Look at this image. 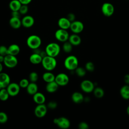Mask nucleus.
Segmentation results:
<instances>
[{"mask_svg":"<svg viewBox=\"0 0 129 129\" xmlns=\"http://www.w3.org/2000/svg\"><path fill=\"white\" fill-rule=\"evenodd\" d=\"M67 18L71 22H72L75 20V15L73 13H69L67 15Z\"/></svg>","mask_w":129,"mask_h":129,"instance_id":"obj_40","label":"nucleus"},{"mask_svg":"<svg viewBox=\"0 0 129 129\" xmlns=\"http://www.w3.org/2000/svg\"><path fill=\"white\" fill-rule=\"evenodd\" d=\"M20 13L21 15H26L28 12V7L27 5H22L19 10Z\"/></svg>","mask_w":129,"mask_h":129,"instance_id":"obj_33","label":"nucleus"},{"mask_svg":"<svg viewBox=\"0 0 129 129\" xmlns=\"http://www.w3.org/2000/svg\"><path fill=\"white\" fill-rule=\"evenodd\" d=\"M22 4L19 0H12L9 3V7L12 11H19Z\"/></svg>","mask_w":129,"mask_h":129,"instance_id":"obj_24","label":"nucleus"},{"mask_svg":"<svg viewBox=\"0 0 129 129\" xmlns=\"http://www.w3.org/2000/svg\"><path fill=\"white\" fill-rule=\"evenodd\" d=\"M3 65L2 64L1 62H0V73H1L3 71Z\"/></svg>","mask_w":129,"mask_h":129,"instance_id":"obj_45","label":"nucleus"},{"mask_svg":"<svg viewBox=\"0 0 129 129\" xmlns=\"http://www.w3.org/2000/svg\"><path fill=\"white\" fill-rule=\"evenodd\" d=\"M21 15V14L20 13L19 11H12V17L20 18Z\"/></svg>","mask_w":129,"mask_h":129,"instance_id":"obj_41","label":"nucleus"},{"mask_svg":"<svg viewBox=\"0 0 129 129\" xmlns=\"http://www.w3.org/2000/svg\"><path fill=\"white\" fill-rule=\"evenodd\" d=\"M94 94L96 98H101L104 95V92L103 89L100 87H97L94 89Z\"/></svg>","mask_w":129,"mask_h":129,"instance_id":"obj_29","label":"nucleus"},{"mask_svg":"<svg viewBox=\"0 0 129 129\" xmlns=\"http://www.w3.org/2000/svg\"><path fill=\"white\" fill-rule=\"evenodd\" d=\"M20 86L19 84L16 83H10V84L6 88L10 96H15L17 95L20 90Z\"/></svg>","mask_w":129,"mask_h":129,"instance_id":"obj_10","label":"nucleus"},{"mask_svg":"<svg viewBox=\"0 0 129 129\" xmlns=\"http://www.w3.org/2000/svg\"><path fill=\"white\" fill-rule=\"evenodd\" d=\"M78 60L75 55H69L64 61V67L68 70L74 71L78 67Z\"/></svg>","mask_w":129,"mask_h":129,"instance_id":"obj_4","label":"nucleus"},{"mask_svg":"<svg viewBox=\"0 0 129 129\" xmlns=\"http://www.w3.org/2000/svg\"><path fill=\"white\" fill-rule=\"evenodd\" d=\"M58 85L56 83V82L54 81L51 82L47 83L45 89L48 92V93H54L55 91H57L58 88Z\"/></svg>","mask_w":129,"mask_h":129,"instance_id":"obj_21","label":"nucleus"},{"mask_svg":"<svg viewBox=\"0 0 129 129\" xmlns=\"http://www.w3.org/2000/svg\"><path fill=\"white\" fill-rule=\"evenodd\" d=\"M54 81L59 86H64L68 84L69 82V78L67 74L61 73L55 76Z\"/></svg>","mask_w":129,"mask_h":129,"instance_id":"obj_9","label":"nucleus"},{"mask_svg":"<svg viewBox=\"0 0 129 129\" xmlns=\"http://www.w3.org/2000/svg\"><path fill=\"white\" fill-rule=\"evenodd\" d=\"M29 84V81L26 79H22L19 82V85L20 87L23 88H26Z\"/></svg>","mask_w":129,"mask_h":129,"instance_id":"obj_35","label":"nucleus"},{"mask_svg":"<svg viewBox=\"0 0 129 129\" xmlns=\"http://www.w3.org/2000/svg\"><path fill=\"white\" fill-rule=\"evenodd\" d=\"M72 100L75 103H80L84 100V98L82 93L75 92L72 95Z\"/></svg>","mask_w":129,"mask_h":129,"instance_id":"obj_23","label":"nucleus"},{"mask_svg":"<svg viewBox=\"0 0 129 129\" xmlns=\"http://www.w3.org/2000/svg\"><path fill=\"white\" fill-rule=\"evenodd\" d=\"M26 43L27 46L30 48L35 50L39 48L41 45V39L38 35H31L27 38Z\"/></svg>","mask_w":129,"mask_h":129,"instance_id":"obj_3","label":"nucleus"},{"mask_svg":"<svg viewBox=\"0 0 129 129\" xmlns=\"http://www.w3.org/2000/svg\"><path fill=\"white\" fill-rule=\"evenodd\" d=\"M53 122L59 128L61 129H67L70 125V120L65 117H60L54 119Z\"/></svg>","mask_w":129,"mask_h":129,"instance_id":"obj_6","label":"nucleus"},{"mask_svg":"<svg viewBox=\"0 0 129 129\" xmlns=\"http://www.w3.org/2000/svg\"><path fill=\"white\" fill-rule=\"evenodd\" d=\"M43 57L38 53L35 52L32 54L29 57L30 61L34 64L41 63Z\"/></svg>","mask_w":129,"mask_h":129,"instance_id":"obj_20","label":"nucleus"},{"mask_svg":"<svg viewBox=\"0 0 129 129\" xmlns=\"http://www.w3.org/2000/svg\"><path fill=\"white\" fill-rule=\"evenodd\" d=\"M95 66L93 62L89 61L86 63L85 64V69L89 72H93L94 70Z\"/></svg>","mask_w":129,"mask_h":129,"instance_id":"obj_34","label":"nucleus"},{"mask_svg":"<svg viewBox=\"0 0 129 129\" xmlns=\"http://www.w3.org/2000/svg\"><path fill=\"white\" fill-rule=\"evenodd\" d=\"M124 81L126 84H129V74L125 75L124 78Z\"/></svg>","mask_w":129,"mask_h":129,"instance_id":"obj_43","label":"nucleus"},{"mask_svg":"<svg viewBox=\"0 0 129 129\" xmlns=\"http://www.w3.org/2000/svg\"><path fill=\"white\" fill-rule=\"evenodd\" d=\"M102 14L106 17L112 16L114 12V8L112 4L110 3H104L101 6Z\"/></svg>","mask_w":129,"mask_h":129,"instance_id":"obj_8","label":"nucleus"},{"mask_svg":"<svg viewBox=\"0 0 129 129\" xmlns=\"http://www.w3.org/2000/svg\"><path fill=\"white\" fill-rule=\"evenodd\" d=\"M9 24L14 29H19L22 26L21 20L19 18L12 17L9 20Z\"/></svg>","mask_w":129,"mask_h":129,"instance_id":"obj_16","label":"nucleus"},{"mask_svg":"<svg viewBox=\"0 0 129 129\" xmlns=\"http://www.w3.org/2000/svg\"><path fill=\"white\" fill-rule=\"evenodd\" d=\"M60 51L59 45L55 42H51L47 45L45 47V51L47 55L55 57L57 56Z\"/></svg>","mask_w":129,"mask_h":129,"instance_id":"obj_2","label":"nucleus"},{"mask_svg":"<svg viewBox=\"0 0 129 129\" xmlns=\"http://www.w3.org/2000/svg\"><path fill=\"white\" fill-rule=\"evenodd\" d=\"M126 112H127V114L129 115V106L127 107V109H126Z\"/></svg>","mask_w":129,"mask_h":129,"instance_id":"obj_46","label":"nucleus"},{"mask_svg":"<svg viewBox=\"0 0 129 129\" xmlns=\"http://www.w3.org/2000/svg\"><path fill=\"white\" fill-rule=\"evenodd\" d=\"M18 62V60L16 56L11 54H7L5 56L4 63L7 67L13 68L17 65Z\"/></svg>","mask_w":129,"mask_h":129,"instance_id":"obj_7","label":"nucleus"},{"mask_svg":"<svg viewBox=\"0 0 129 129\" xmlns=\"http://www.w3.org/2000/svg\"><path fill=\"white\" fill-rule=\"evenodd\" d=\"M54 36L57 40L64 42L68 40L70 35L67 30L59 28L55 31Z\"/></svg>","mask_w":129,"mask_h":129,"instance_id":"obj_5","label":"nucleus"},{"mask_svg":"<svg viewBox=\"0 0 129 129\" xmlns=\"http://www.w3.org/2000/svg\"><path fill=\"white\" fill-rule=\"evenodd\" d=\"M8 54V47L5 45L0 46V55L6 56Z\"/></svg>","mask_w":129,"mask_h":129,"instance_id":"obj_36","label":"nucleus"},{"mask_svg":"<svg viewBox=\"0 0 129 129\" xmlns=\"http://www.w3.org/2000/svg\"><path fill=\"white\" fill-rule=\"evenodd\" d=\"M29 78L31 82L36 83L38 79V75L35 72H32L29 74Z\"/></svg>","mask_w":129,"mask_h":129,"instance_id":"obj_31","label":"nucleus"},{"mask_svg":"<svg viewBox=\"0 0 129 129\" xmlns=\"http://www.w3.org/2000/svg\"><path fill=\"white\" fill-rule=\"evenodd\" d=\"M34 19L30 15L25 16L21 20L22 25L25 28L31 27L34 24Z\"/></svg>","mask_w":129,"mask_h":129,"instance_id":"obj_14","label":"nucleus"},{"mask_svg":"<svg viewBox=\"0 0 129 129\" xmlns=\"http://www.w3.org/2000/svg\"><path fill=\"white\" fill-rule=\"evenodd\" d=\"M68 41L73 45V46H78L81 42V38L78 34H72L69 36Z\"/></svg>","mask_w":129,"mask_h":129,"instance_id":"obj_17","label":"nucleus"},{"mask_svg":"<svg viewBox=\"0 0 129 129\" xmlns=\"http://www.w3.org/2000/svg\"><path fill=\"white\" fill-rule=\"evenodd\" d=\"M86 70L82 67H77L75 70L77 75L80 77H84L86 74Z\"/></svg>","mask_w":129,"mask_h":129,"instance_id":"obj_30","label":"nucleus"},{"mask_svg":"<svg viewBox=\"0 0 129 129\" xmlns=\"http://www.w3.org/2000/svg\"><path fill=\"white\" fill-rule=\"evenodd\" d=\"M20 3L22 4V5H28L29 4L32 0H19Z\"/></svg>","mask_w":129,"mask_h":129,"instance_id":"obj_42","label":"nucleus"},{"mask_svg":"<svg viewBox=\"0 0 129 129\" xmlns=\"http://www.w3.org/2000/svg\"><path fill=\"white\" fill-rule=\"evenodd\" d=\"M11 83V79L6 73H0V89L6 88Z\"/></svg>","mask_w":129,"mask_h":129,"instance_id":"obj_13","label":"nucleus"},{"mask_svg":"<svg viewBox=\"0 0 129 129\" xmlns=\"http://www.w3.org/2000/svg\"><path fill=\"white\" fill-rule=\"evenodd\" d=\"M57 103L54 101H50L48 103L47 105V108L51 109H54L56 108L57 107Z\"/></svg>","mask_w":129,"mask_h":129,"instance_id":"obj_38","label":"nucleus"},{"mask_svg":"<svg viewBox=\"0 0 129 129\" xmlns=\"http://www.w3.org/2000/svg\"><path fill=\"white\" fill-rule=\"evenodd\" d=\"M120 93L121 97L124 99H129V86L124 85L120 90Z\"/></svg>","mask_w":129,"mask_h":129,"instance_id":"obj_26","label":"nucleus"},{"mask_svg":"<svg viewBox=\"0 0 129 129\" xmlns=\"http://www.w3.org/2000/svg\"><path fill=\"white\" fill-rule=\"evenodd\" d=\"M70 29L74 33L79 34L83 30L84 25L82 22L75 20L71 22Z\"/></svg>","mask_w":129,"mask_h":129,"instance_id":"obj_11","label":"nucleus"},{"mask_svg":"<svg viewBox=\"0 0 129 129\" xmlns=\"http://www.w3.org/2000/svg\"><path fill=\"white\" fill-rule=\"evenodd\" d=\"M45 99V97L44 94L40 92H37L33 95V100L37 104L44 103Z\"/></svg>","mask_w":129,"mask_h":129,"instance_id":"obj_19","label":"nucleus"},{"mask_svg":"<svg viewBox=\"0 0 129 129\" xmlns=\"http://www.w3.org/2000/svg\"><path fill=\"white\" fill-rule=\"evenodd\" d=\"M8 117L7 114L3 111L0 112V123H5L8 121Z\"/></svg>","mask_w":129,"mask_h":129,"instance_id":"obj_32","label":"nucleus"},{"mask_svg":"<svg viewBox=\"0 0 129 129\" xmlns=\"http://www.w3.org/2000/svg\"><path fill=\"white\" fill-rule=\"evenodd\" d=\"M71 22L67 17H61L59 18L57 22V24L59 28L67 30L70 28Z\"/></svg>","mask_w":129,"mask_h":129,"instance_id":"obj_15","label":"nucleus"},{"mask_svg":"<svg viewBox=\"0 0 129 129\" xmlns=\"http://www.w3.org/2000/svg\"><path fill=\"white\" fill-rule=\"evenodd\" d=\"M38 86L36 83L31 82L29 83V85L27 87L26 90L28 94L31 95H33L38 92Z\"/></svg>","mask_w":129,"mask_h":129,"instance_id":"obj_22","label":"nucleus"},{"mask_svg":"<svg viewBox=\"0 0 129 129\" xmlns=\"http://www.w3.org/2000/svg\"><path fill=\"white\" fill-rule=\"evenodd\" d=\"M62 49L66 53H70L72 51L73 49V45L68 40L63 42L62 45Z\"/></svg>","mask_w":129,"mask_h":129,"instance_id":"obj_28","label":"nucleus"},{"mask_svg":"<svg viewBox=\"0 0 129 129\" xmlns=\"http://www.w3.org/2000/svg\"><path fill=\"white\" fill-rule=\"evenodd\" d=\"M34 114L36 117L38 118H42L43 117L45 114H44L42 112H41L39 109L35 107L34 109Z\"/></svg>","mask_w":129,"mask_h":129,"instance_id":"obj_37","label":"nucleus"},{"mask_svg":"<svg viewBox=\"0 0 129 129\" xmlns=\"http://www.w3.org/2000/svg\"><path fill=\"white\" fill-rule=\"evenodd\" d=\"M20 51V48L18 45L12 44L8 47V54L16 56Z\"/></svg>","mask_w":129,"mask_h":129,"instance_id":"obj_18","label":"nucleus"},{"mask_svg":"<svg viewBox=\"0 0 129 129\" xmlns=\"http://www.w3.org/2000/svg\"><path fill=\"white\" fill-rule=\"evenodd\" d=\"M81 88L86 93H90L94 89V85L92 82L88 80L83 81L80 85Z\"/></svg>","mask_w":129,"mask_h":129,"instance_id":"obj_12","label":"nucleus"},{"mask_svg":"<svg viewBox=\"0 0 129 129\" xmlns=\"http://www.w3.org/2000/svg\"><path fill=\"white\" fill-rule=\"evenodd\" d=\"M9 96H10L6 88L0 89V100L1 101H7L8 99Z\"/></svg>","mask_w":129,"mask_h":129,"instance_id":"obj_27","label":"nucleus"},{"mask_svg":"<svg viewBox=\"0 0 129 129\" xmlns=\"http://www.w3.org/2000/svg\"><path fill=\"white\" fill-rule=\"evenodd\" d=\"M78 127L80 129H88L89 128V125L88 123L85 122H81L79 124Z\"/></svg>","mask_w":129,"mask_h":129,"instance_id":"obj_39","label":"nucleus"},{"mask_svg":"<svg viewBox=\"0 0 129 129\" xmlns=\"http://www.w3.org/2000/svg\"><path fill=\"white\" fill-rule=\"evenodd\" d=\"M4 59H5V56L0 55V62H1V63H4Z\"/></svg>","mask_w":129,"mask_h":129,"instance_id":"obj_44","label":"nucleus"},{"mask_svg":"<svg viewBox=\"0 0 129 129\" xmlns=\"http://www.w3.org/2000/svg\"><path fill=\"white\" fill-rule=\"evenodd\" d=\"M55 76L54 75V74L50 72V71L44 73L42 75L43 80L47 83L54 81L55 80Z\"/></svg>","mask_w":129,"mask_h":129,"instance_id":"obj_25","label":"nucleus"},{"mask_svg":"<svg viewBox=\"0 0 129 129\" xmlns=\"http://www.w3.org/2000/svg\"><path fill=\"white\" fill-rule=\"evenodd\" d=\"M41 64L43 68L47 71H51L55 69L57 62L54 57L45 55L42 58Z\"/></svg>","mask_w":129,"mask_h":129,"instance_id":"obj_1","label":"nucleus"}]
</instances>
